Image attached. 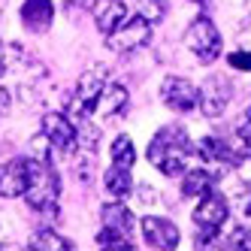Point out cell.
Listing matches in <instances>:
<instances>
[{
    "label": "cell",
    "mask_w": 251,
    "mask_h": 251,
    "mask_svg": "<svg viewBox=\"0 0 251 251\" xmlns=\"http://www.w3.org/2000/svg\"><path fill=\"white\" fill-rule=\"evenodd\" d=\"M30 188V160H6L0 167V197L15 200Z\"/></svg>",
    "instance_id": "30bf717a"
},
{
    "label": "cell",
    "mask_w": 251,
    "mask_h": 251,
    "mask_svg": "<svg viewBox=\"0 0 251 251\" xmlns=\"http://www.w3.org/2000/svg\"><path fill=\"white\" fill-rule=\"evenodd\" d=\"M200 157L209 164V173L218 178V176H224L233 164H236V154H233V149L227 146V142L221 139V136H206L203 142H200Z\"/></svg>",
    "instance_id": "7c38bea8"
},
{
    "label": "cell",
    "mask_w": 251,
    "mask_h": 251,
    "mask_svg": "<svg viewBox=\"0 0 251 251\" xmlns=\"http://www.w3.org/2000/svg\"><path fill=\"white\" fill-rule=\"evenodd\" d=\"M103 79H106V70H103V67L88 70V73L79 79L73 97H70V103H67V109H70V115H73V118L88 121V115L97 109V103H100V97H103V88H106Z\"/></svg>",
    "instance_id": "3957f363"
},
{
    "label": "cell",
    "mask_w": 251,
    "mask_h": 251,
    "mask_svg": "<svg viewBox=\"0 0 251 251\" xmlns=\"http://www.w3.org/2000/svg\"><path fill=\"white\" fill-rule=\"evenodd\" d=\"M194 151L191 136L178 127V124H170V127H160L157 136L149 146V160L151 167H157L164 176H182L185 173V157Z\"/></svg>",
    "instance_id": "6da1fadb"
},
{
    "label": "cell",
    "mask_w": 251,
    "mask_h": 251,
    "mask_svg": "<svg viewBox=\"0 0 251 251\" xmlns=\"http://www.w3.org/2000/svg\"><path fill=\"white\" fill-rule=\"evenodd\" d=\"M230 100H233L230 79L221 76V73H212L203 82V88H200V109H203V115L206 118H221L224 109L230 106Z\"/></svg>",
    "instance_id": "8992f818"
},
{
    "label": "cell",
    "mask_w": 251,
    "mask_h": 251,
    "mask_svg": "<svg viewBox=\"0 0 251 251\" xmlns=\"http://www.w3.org/2000/svg\"><path fill=\"white\" fill-rule=\"evenodd\" d=\"M142 236L146 242L157 251H176L178 245V227L167 218H157V215H146L142 218Z\"/></svg>",
    "instance_id": "8fae6325"
},
{
    "label": "cell",
    "mask_w": 251,
    "mask_h": 251,
    "mask_svg": "<svg viewBox=\"0 0 251 251\" xmlns=\"http://www.w3.org/2000/svg\"><path fill=\"white\" fill-rule=\"evenodd\" d=\"M76 136H79V142H82L88 151H94V149H97L100 133H97V127H94L91 121H82V124H79V130H76Z\"/></svg>",
    "instance_id": "603a6c76"
},
{
    "label": "cell",
    "mask_w": 251,
    "mask_h": 251,
    "mask_svg": "<svg viewBox=\"0 0 251 251\" xmlns=\"http://www.w3.org/2000/svg\"><path fill=\"white\" fill-rule=\"evenodd\" d=\"M185 43H188V49H191L203 64H212L215 58L221 55V33H218V27H215L206 15H197V19L188 25Z\"/></svg>",
    "instance_id": "277c9868"
},
{
    "label": "cell",
    "mask_w": 251,
    "mask_h": 251,
    "mask_svg": "<svg viewBox=\"0 0 251 251\" xmlns=\"http://www.w3.org/2000/svg\"><path fill=\"white\" fill-rule=\"evenodd\" d=\"M0 58H3V43H0Z\"/></svg>",
    "instance_id": "f546056e"
},
{
    "label": "cell",
    "mask_w": 251,
    "mask_h": 251,
    "mask_svg": "<svg viewBox=\"0 0 251 251\" xmlns=\"http://www.w3.org/2000/svg\"><path fill=\"white\" fill-rule=\"evenodd\" d=\"M27 203L30 209H55L58 197H61V182H58V173L51 167V160H30V188H27Z\"/></svg>",
    "instance_id": "7a4b0ae2"
},
{
    "label": "cell",
    "mask_w": 251,
    "mask_h": 251,
    "mask_svg": "<svg viewBox=\"0 0 251 251\" xmlns=\"http://www.w3.org/2000/svg\"><path fill=\"white\" fill-rule=\"evenodd\" d=\"M139 15L146 22H160L167 15V3L164 0H139Z\"/></svg>",
    "instance_id": "7402d4cb"
},
{
    "label": "cell",
    "mask_w": 251,
    "mask_h": 251,
    "mask_svg": "<svg viewBox=\"0 0 251 251\" xmlns=\"http://www.w3.org/2000/svg\"><path fill=\"white\" fill-rule=\"evenodd\" d=\"M239 206H242V218H248V221H251V194H248V197H242Z\"/></svg>",
    "instance_id": "83f0119b"
},
{
    "label": "cell",
    "mask_w": 251,
    "mask_h": 251,
    "mask_svg": "<svg viewBox=\"0 0 251 251\" xmlns=\"http://www.w3.org/2000/svg\"><path fill=\"white\" fill-rule=\"evenodd\" d=\"M230 67L242 70V73H251V51H233V55H230Z\"/></svg>",
    "instance_id": "484cf974"
},
{
    "label": "cell",
    "mask_w": 251,
    "mask_h": 251,
    "mask_svg": "<svg viewBox=\"0 0 251 251\" xmlns=\"http://www.w3.org/2000/svg\"><path fill=\"white\" fill-rule=\"evenodd\" d=\"M133 164H136V149H133V139H130V136H115V142H112V167L130 170Z\"/></svg>",
    "instance_id": "ac0fdd59"
},
{
    "label": "cell",
    "mask_w": 251,
    "mask_h": 251,
    "mask_svg": "<svg viewBox=\"0 0 251 251\" xmlns=\"http://www.w3.org/2000/svg\"><path fill=\"white\" fill-rule=\"evenodd\" d=\"M106 191L112 197H127L133 191V178H130V170H121V167H109L106 173Z\"/></svg>",
    "instance_id": "d6986e66"
},
{
    "label": "cell",
    "mask_w": 251,
    "mask_h": 251,
    "mask_svg": "<svg viewBox=\"0 0 251 251\" xmlns=\"http://www.w3.org/2000/svg\"><path fill=\"white\" fill-rule=\"evenodd\" d=\"M51 15H55L51 0H25L22 6V22L30 33H46L51 27Z\"/></svg>",
    "instance_id": "9a60e30c"
},
{
    "label": "cell",
    "mask_w": 251,
    "mask_h": 251,
    "mask_svg": "<svg viewBox=\"0 0 251 251\" xmlns=\"http://www.w3.org/2000/svg\"><path fill=\"white\" fill-rule=\"evenodd\" d=\"M197 3H200V6H209V3H212V0H197Z\"/></svg>",
    "instance_id": "f1b7e54d"
},
{
    "label": "cell",
    "mask_w": 251,
    "mask_h": 251,
    "mask_svg": "<svg viewBox=\"0 0 251 251\" xmlns=\"http://www.w3.org/2000/svg\"><path fill=\"white\" fill-rule=\"evenodd\" d=\"M103 251H133V245H127V242H109V245H103Z\"/></svg>",
    "instance_id": "4316f807"
},
{
    "label": "cell",
    "mask_w": 251,
    "mask_h": 251,
    "mask_svg": "<svg viewBox=\"0 0 251 251\" xmlns=\"http://www.w3.org/2000/svg\"><path fill=\"white\" fill-rule=\"evenodd\" d=\"M124 106H127V88L124 85H118V82H112V85H106L103 88V97H100V103H97V109L106 115V118H112V115H118Z\"/></svg>",
    "instance_id": "2e32d148"
},
{
    "label": "cell",
    "mask_w": 251,
    "mask_h": 251,
    "mask_svg": "<svg viewBox=\"0 0 251 251\" xmlns=\"http://www.w3.org/2000/svg\"><path fill=\"white\" fill-rule=\"evenodd\" d=\"M227 215H230V209L224 203V197L206 194L203 200L197 203V209H194V221H197V227H200V230H218L227 221Z\"/></svg>",
    "instance_id": "4fadbf2b"
},
{
    "label": "cell",
    "mask_w": 251,
    "mask_h": 251,
    "mask_svg": "<svg viewBox=\"0 0 251 251\" xmlns=\"http://www.w3.org/2000/svg\"><path fill=\"white\" fill-rule=\"evenodd\" d=\"M236 133H239V142L245 146V151L251 154V109H245V112H242V118H239V127H236Z\"/></svg>",
    "instance_id": "d4e9b609"
},
{
    "label": "cell",
    "mask_w": 251,
    "mask_h": 251,
    "mask_svg": "<svg viewBox=\"0 0 251 251\" xmlns=\"http://www.w3.org/2000/svg\"><path fill=\"white\" fill-rule=\"evenodd\" d=\"M194 251H233V245H230V239L224 242L218 236V230H200L197 242H194Z\"/></svg>",
    "instance_id": "44dd1931"
},
{
    "label": "cell",
    "mask_w": 251,
    "mask_h": 251,
    "mask_svg": "<svg viewBox=\"0 0 251 251\" xmlns=\"http://www.w3.org/2000/svg\"><path fill=\"white\" fill-rule=\"evenodd\" d=\"M212 182H215V176L209 170H191L182 178V194L185 197H200L203 200L206 194H212Z\"/></svg>",
    "instance_id": "e0dca14e"
},
{
    "label": "cell",
    "mask_w": 251,
    "mask_h": 251,
    "mask_svg": "<svg viewBox=\"0 0 251 251\" xmlns=\"http://www.w3.org/2000/svg\"><path fill=\"white\" fill-rule=\"evenodd\" d=\"M91 15H94L97 30L109 37V33H115L124 25V0H94Z\"/></svg>",
    "instance_id": "5bb4252c"
},
{
    "label": "cell",
    "mask_w": 251,
    "mask_h": 251,
    "mask_svg": "<svg viewBox=\"0 0 251 251\" xmlns=\"http://www.w3.org/2000/svg\"><path fill=\"white\" fill-rule=\"evenodd\" d=\"M230 245L233 251H251V230L248 227H236L230 236Z\"/></svg>",
    "instance_id": "cb8c5ba5"
},
{
    "label": "cell",
    "mask_w": 251,
    "mask_h": 251,
    "mask_svg": "<svg viewBox=\"0 0 251 251\" xmlns=\"http://www.w3.org/2000/svg\"><path fill=\"white\" fill-rule=\"evenodd\" d=\"M160 100H164L173 112H191L200 103V91L182 76H167L160 85Z\"/></svg>",
    "instance_id": "ba28073f"
},
{
    "label": "cell",
    "mask_w": 251,
    "mask_h": 251,
    "mask_svg": "<svg viewBox=\"0 0 251 251\" xmlns=\"http://www.w3.org/2000/svg\"><path fill=\"white\" fill-rule=\"evenodd\" d=\"M43 136L49 139L51 149H58V151H64V154L73 151V146L79 142L73 121H70L67 115H61V112H46V115H43Z\"/></svg>",
    "instance_id": "9c48e42d"
},
{
    "label": "cell",
    "mask_w": 251,
    "mask_h": 251,
    "mask_svg": "<svg viewBox=\"0 0 251 251\" xmlns=\"http://www.w3.org/2000/svg\"><path fill=\"white\" fill-rule=\"evenodd\" d=\"M133 239V215L124 203H106L103 206V233H100V245L109 242H127Z\"/></svg>",
    "instance_id": "5b68a950"
},
{
    "label": "cell",
    "mask_w": 251,
    "mask_h": 251,
    "mask_svg": "<svg viewBox=\"0 0 251 251\" xmlns=\"http://www.w3.org/2000/svg\"><path fill=\"white\" fill-rule=\"evenodd\" d=\"M27 251H70V242L51 230H40V233H33Z\"/></svg>",
    "instance_id": "ffe728a7"
},
{
    "label": "cell",
    "mask_w": 251,
    "mask_h": 251,
    "mask_svg": "<svg viewBox=\"0 0 251 251\" xmlns=\"http://www.w3.org/2000/svg\"><path fill=\"white\" fill-rule=\"evenodd\" d=\"M149 40H151V22H146L142 15H130V19H124V25L115 33H109L106 46L112 51H133L139 46H146Z\"/></svg>",
    "instance_id": "52a82bcc"
}]
</instances>
